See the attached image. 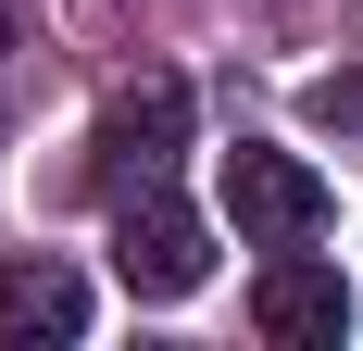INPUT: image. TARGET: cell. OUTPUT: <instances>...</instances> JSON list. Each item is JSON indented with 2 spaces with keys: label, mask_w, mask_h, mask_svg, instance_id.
<instances>
[{
  "label": "cell",
  "mask_w": 363,
  "mask_h": 351,
  "mask_svg": "<svg viewBox=\"0 0 363 351\" xmlns=\"http://www.w3.org/2000/svg\"><path fill=\"white\" fill-rule=\"evenodd\" d=\"M301 113H313L326 139H363V75H326V88H313V101H301Z\"/></svg>",
  "instance_id": "6"
},
{
  "label": "cell",
  "mask_w": 363,
  "mask_h": 351,
  "mask_svg": "<svg viewBox=\"0 0 363 351\" xmlns=\"http://www.w3.org/2000/svg\"><path fill=\"white\" fill-rule=\"evenodd\" d=\"M88 326V276L26 251V264H0V351H38V339H75Z\"/></svg>",
  "instance_id": "5"
},
{
  "label": "cell",
  "mask_w": 363,
  "mask_h": 351,
  "mask_svg": "<svg viewBox=\"0 0 363 351\" xmlns=\"http://www.w3.org/2000/svg\"><path fill=\"white\" fill-rule=\"evenodd\" d=\"M176 151H188V88H176V75L113 88V113H101V188H113V201L150 188V176H176Z\"/></svg>",
  "instance_id": "3"
},
{
  "label": "cell",
  "mask_w": 363,
  "mask_h": 351,
  "mask_svg": "<svg viewBox=\"0 0 363 351\" xmlns=\"http://www.w3.org/2000/svg\"><path fill=\"white\" fill-rule=\"evenodd\" d=\"M113 276L138 288V301H188V288L213 276V226L150 176V188H125V201H113Z\"/></svg>",
  "instance_id": "1"
},
{
  "label": "cell",
  "mask_w": 363,
  "mask_h": 351,
  "mask_svg": "<svg viewBox=\"0 0 363 351\" xmlns=\"http://www.w3.org/2000/svg\"><path fill=\"white\" fill-rule=\"evenodd\" d=\"M225 213H238V239L251 251H301V239H326V176L301 163V151H263V139H238L225 151Z\"/></svg>",
  "instance_id": "2"
},
{
  "label": "cell",
  "mask_w": 363,
  "mask_h": 351,
  "mask_svg": "<svg viewBox=\"0 0 363 351\" xmlns=\"http://www.w3.org/2000/svg\"><path fill=\"white\" fill-rule=\"evenodd\" d=\"M251 326H263L276 351H338V326H351V276L313 264V239L276 251V264L251 276Z\"/></svg>",
  "instance_id": "4"
}]
</instances>
